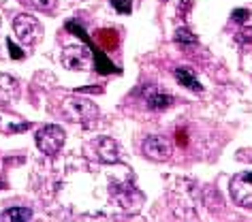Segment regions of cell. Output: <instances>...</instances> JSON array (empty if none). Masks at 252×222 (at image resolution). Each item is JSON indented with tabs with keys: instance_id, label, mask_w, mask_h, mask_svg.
I'll return each instance as SVG.
<instances>
[{
	"instance_id": "6da1fadb",
	"label": "cell",
	"mask_w": 252,
	"mask_h": 222,
	"mask_svg": "<svg viewBox=\"0 0 252 222\" xmlns=\"http://www.w3.org/2000/svg\"><path fill=\"white\" fill-rule=\"evenodd\" d=\"M62 116L68 122H77V124H86V122H92V120L98 118V107L88 98H81V96H71L62 103Z\"/></svg>"
},
{
	"instance_id": "9a60e30c",
	"label": "cell",
	"mask_w": 252,
	"mask_h": 222,
	"mask_svg": "<svg viewBox=\"0 0 252 222\" xmlns=\"http://www.w3.org/2000/svg\"><path fill=\"white\" fill-rule=\"evenodd\" d=\"M34 9L43 11V13H54L56 7H58V0H30Z\"/></svg>"
},
{
	"instance_id": "52a82bcc",
	"label": "cell",
	"mask_w": 252,
	"mask_h": 222,
	"mask_svg": "<svg viewBox=\"0 0 252 222\" xmlns=\"http://www.w3.org/2000/svg\"><path fill=\"white\" fill-rule=\"evenodd\" d=\"M94 148H96V154L103 162L107 164H116L120 160V145L116 139L111 137H98L94 141Z\"/></svg>"
},
{
	"instance_id": "4fadbf2b",
	"label": "cell",
	"mask_w": 252,
	"mask_h": 222,
	"mask_svg": "<svg viewBox=\"0 0 252 222\" xmlns=\"http://www.w3.org/2000/svg\"><path fill=\"white\" fill-rule=\"evenodd\" d=\"M173 39H175V43H180V45H197V41H199L197 34H194L188 26H180L175 30Z\"/></svg>"
},
{
	"instance_id": "7a4b0ae2",
	"label": "cell",
	"mask_w": 252,
	"mask_h": 222,
	"mask_svg": "<svg viewBox=\"0 0 252 222\" xmlns=\"http://www.w3.org/2000/svg\"><path fill=\"white\" fill-rule=\"evenodd\" d=\"M13 32L17 36V41L22 43V45H28V47H34L39 45L41 39H43V26L41 22L36 20L32 15H17L13 20Z\"/></svg>"
},
{
	"instance_id": "3957f363",
	"label": "cell",
	"mask_w": 252,
	"mask_h": 222,
	"mask_svg": "<svg viewBox=\"0 0 252 222\" xmlns=\"http://www.w3.org/2000/svg\"><path fill=\"white\" fill-rule=\"evenodd\" d=\"M66 132L58 124H47L41 130H36V145L45 156H56L64 145Z\"/></svg>"
},
{
	"instance_id": "8992f818",
	"label": "cell",
	"mask_w": 252,
	"mask_h": 222,
	"mask_svg": "<svg viewBox=\"0 0 252 222\" xmlns=\"http://www.w3.org/2000/svg\"><path fill=\"white\" fill-rule=\"evenodd\" d=\"M229 192H231V199L239 207L252 209V171H246V173H239L233 177L229 184Z\"/></svg>"
},
{
	"instance_id": "e0dca14e",
	"label": "cell",
	"mask_w": 252,
	"mask_h": 222,
	"mask_svg": "<svg viewBox=\"0 0 252 222\" xmlns=\"http://www.w3.org/2000/svg\"><path fill=\"white\" fill-rule=\"evenodd\" d=\"M7 47H9V54H11V58H13V60H24V56H26V54H24L22 47H17L11 39H7Z\"/></svg>"
},
{
	"instance_id": "5b68a950",
	"label": "cell",
	"mask_w": 252,
	"mask_h": 222,
	"mask_svg": "<svg viewBox=\"0 0 252 222\" xmlns=\"http://www.w3.org/2000/svg\"><path fill=\"white\" fill-rule=\"evenodd\" d=\"M141 152H143V156L146 158H150V160L165 162L173 154V145H171V141H169L167 137H162V135H150V137L143 139Z\"/></svg>"
},
{
	"instance_id": "ac0fdd59",
	"label": "cell",
	"mask_w": 252,
	"mask_h": 222,
	"mask_svg": "<svg viewBox=\"0 0 252 222\" xmlns=\"http://www.w3.org/2000/svg\"><path fill=\"white\" fill-rule=\"evenodd\" d=\"M248 17H250V11H248V9H235V11L231 13V20H233V22H239V24H244L246 20H248Z\"/></svg>"
},
{
	"instance_id": "2e32d148",
	"label": "cell",
	"mask_w": 252,
	"mask_h": 222,
	"mask_svg": "<svg viewBox=\"0 0 252 222\" xmlns=\"http://www.w3.org/2000/svg\"><path fill=\"white\" fill-rule=\"evenodd\" d=\"M111 7L118 11V13H124L128 15L130 11H133V0H109Z\"/></svg>"
},
{
	"instance_id": "d6986e66",
	"label": "cell",
	"mask_w": 252,
	"mask_h": 222,
	"mask_svg": "<svg viewBox=\"0 0 252 222\" xmlns=\"http://www.w3.org/2000/svg\"><path fill=\"white\" fill-rule=\"evenodd\" d=\"M239 41L242 43H252V26L242 28V32H239Z\"/></svg>"
},
{
	"instance_id": "44dd1931",
	"label": "cell",
	"mask_w": 252,
	"mask_h": 222,
	"mask_svg": "<svg viewBox=\"0 0 252 222\" xmlns=\"http://www.w3.org/2000/svg\"><path fill=\"white\" fill-rule=\"evenodd\" d=\"M160 2H167V0H160Z\"/></svg>"
},
{
	"instance_id": "7c38bea8",
	"label": "cell",
	"mask_w": 252,
	"mask_h": 222,
	"mask_svg": "<svg viewBox=\"0 0 252 222\" xmlns=\"http://www.w3.org/2000/svg\"><path fill=\"white\" fill-rule=\"evenodd\" d=\"M32 220V209L28 207H11L0 214V222H28Z\"/></svg>"
},
{
	"instance_id": "30bf717a",
	"label": "cell",
	"mask_w": 252,
	"mask_h": 222,
	"mask_svg": "<svg viewBox=\"0 0 252 222\" xmlns=\"http://www.w3.org/2000/svg\"><path fill=\"white\" fill-rule=\"evenodd\" d=\"M175 79H178L180 86L188 88V90H192V92H203V86H201V81L197 79V75H194V71H190V68H186V66L175 68Z\"/></svg>"
},
{
	"instance_id": "5bb4252c",
	"label": "cell",
	"mask_w": 252,
	"mask_h": 222,
	"mask_svg": "<svg viewBox=\"0 0 252 222\" xmlns=\"http://www.w3.org/2000/svg\"><path fill=\"white\" fill-rule=\"evenodd\" d=\"M96 41L100 43V47H105L107 52H109V49H113L118 45V34L113 32V30H100L96 34Z\"/></svg>"
},
{
	"instance_id": "277c9868",
	"label": "cell",
	"mask_w": 252,
	"mask_h": 222,
	"mask_svg": "<svg viewBox=\"0 0 252 222\" xmlns=\"http://www.w3.org/2000/svg\"><path fill=\"white\" fill-rule=\"evenodd\" d=\"M90 62H94L90 45L68 43V45L62 49V64H64V68H71V71H88Z\"/></svg>"
},
{
	"instance_id": "ba28073f",
	"label": "cell",
	"mask_w": 252,
	"mask_h": 222,
	"mask_svg": "<svg viewBox=\"0 0 252 222\" xmlns=\"http://www.w3.org/2000/svg\"><path fill=\"white\" fill-rule=\"evenodd\" d=\"M143 98L150 109H167L173 103V96L167 92H162L158 86H146L143 88Z\"/></svg>"
},
{
	"instance_id": "ffe728a7",
	"label": "cell",
	"mask_w": 252,
	"mask_h": 222,
	"mask_svg": "<svg viewBox=\"0 0 252 222\" xmlns=\"http://www.w3.org/2000/svg\"><path fill=\"white\" fill-rule=\"evenodd\" d=\"M190 4V0H180V15H186V7Z\"/></svg>"
},
{
	"instance_id": "8fae6325",
	"label": "cell",
	"mask_w": 252,
	"mask_h": 222,
	"mask_svg": "<svg viewBox=\"0 0 252 222\" xmlns=\"http://www.w3.org/2000/svg\"><path fill=\"white\" fill-rule=\"evenodd\" d=\"M20 92V84L13 75L0 73V100H13Z\"/></svg>"
},
{
	"instance_id": "9c48e42d",
	"label": "cell",
	"mask_w": 252,
	"mask_h": 222,
	"mask_svg": "<svg viewBox=\"0 0 252 222\" xmlns=\"http://www.w3.org/2000/svg\"><path fill=\"white\" fill-rule=\"evenodd\" d=\"M111 192L116 194V203L124 209H135L141 205V194L133 188V184H128V186L120 184V192H116V190H111Z\"/></svg>"
}]
</instances>
